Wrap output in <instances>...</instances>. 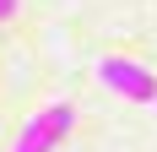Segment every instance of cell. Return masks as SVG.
<instances>
[{"label": "cell", "mask_w": 157, "mask_h": 152, "mask_svg": "<svg viewBox=\"0 0 157 152\" xmlns=\"http://www.w3.org/2000/svg\"><path fill=\"white\" fill-rule=\"evenodd\" d=\"M152 103H157V98H152Z\"/></svg>", "instance_id": "277c9868"}, {"label": "cell", "mask_w": 157, "mask_h": 152, "mask_svg": "<svg viewBox=\"0 0 157 152\" xmlns=\"http://www.w3.org/2000/svg\"><path fill=\"white\" fill-rule=\"evenodd\" d=\"M71 125H76V109L71 103H49V109H38V114L22 125V136H16L11 152H54L71 136Z\"/></svg>", "instance_id": "6da1fadb"}, {"label": "cell", "mask_w": 157, "mask_h": 152, "mask_svg": "<svg viewBox=\"0 0 157 152\" xmlns=\"http://www.w3.org/2000/svg\"><path fill=\"white\" fill-rule=\"evenodd\" d=\"M98 76H103V87L125 92L130 103H152V98H157V76L146 71V65H136V60H119V54H109V60L98 65Z\"/></svg>", "instance_id": "7a4b0ae2"}, {"label": "cell", "mask_w": 157, "mask_h": 152, "mask_svg": "<svg viewBox=\"0 0 157 152\" xmlns=\"http://www.w3.org/2000/svg\"><path fill=\"white\" fill-rule=\"evenodd\" d=\"M6 16H16V0H0V22H6Z\"/></svg>", "instance_id": "3957f363"}]
</instances>
